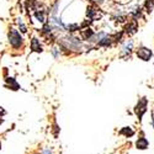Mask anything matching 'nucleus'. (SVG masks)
I'll list each match as a JSON object with an SVG mask.
<instances>
[{"label":"nucleus","mask_w":154,"mask_h":154,"mask_svg":"<svg viewBox=\"0 0 154 154\" xmlns=\"http://www.w3.org/2000/svg\"><path fill=\"white\" fill-rule=\"evenodd\" d=\"M59 46L63 49H72V51H79L83 47L82 41L78 37L74 36H66L59 41Z\"/></svg>","instance_id":"obj_1"},{"label":"nucleus","mask_w":154,"mask_h":154,"mask_svg":"<svg viewBox=\"0 0 154 154\" xmlns=\"http://www.w3.org/2000/svg\"><path fill=\"white\" fill-rule=\"evenodd\" d=\"M8 40H9L10 46L14 48V49H20V47H22V45H23L22 36L20 35V32L17 30L12 29V27L8 32Z\"/></svg>","instance_id":"obj_2"},{"label":"nucleus","mask_w":154,"mask_h":154,"mask_svg":"<svg viewBox=\"0 0 154 154\" xmlns=\"http://www.w3.org/2000/svg\"><path fill=\"white\" fill-rule=\"evenodd\" d=\"M147 107H148V99L147 97H140L137 102V105L134 106V113L137 115L139 121L142 120L144 113L147 112Z\"/></svg>","instance_id":"obj_3"},{"label":"nucleus","mask_w":154,"mask_h":154,"mask_svg":"<svg viewBox=\"0 0 154 154\" xmlns=\"http://www.w3.org/2000/svg\"><path fill=\"white\" fill-rule=\"evenodd\" d=\"M80 36H82V38L84 41H89V42H95L96 41V33L90 27H86V29L82 30Z\"/></svg>","instance_id":"obj_4"},{"label":"nucleus","mask_w":154,"mask_h":154,"mask_svg":"<svg viewBox=\"0 0 154 154\" xmlns=\"http://www.w3.org/2000/svg\"><path fill=\"white\" fill-rule=\"evenodd\" d=\"M152 56H153V52H152L149 48H147V47H139V48L137 49V57H138L139 59L144 60V62L149 60V59L152 58Z\"/></svg>","instance_id":"obj_5"},{"label":"nucleus","mask_w":154,"mask_h":154,"mask_svg":"<svg viewBox=\"0 0 154 154\" xmlns=\"http://www.w3.org/2000/svg\"><path fill=\"white\" fill-rule=\"evenodd\" d=\"M5 88H8L9 90H12V91H17V90L21 89V86L16 82V79L11 78V76H6L5 78Z\"/></svg>","instance_id":"obj_6"},{"label":"nucleus","mask_w":154,"mask_h":154,"mask_svg":"<svg viewBox=\"0 0 154 154\" xmlns=\"http://www.w3.org/2000/svg\"><path fill=\"white\" fill-rule=\"evenodd\" d=\"M30 48H31V52H36V53H42V52H43L42 45L40 43V40H38V38H36V37H32Z\"/></svg>","instance_id":"obj_7"},{"label":"nucleus","mask_w":154,"mask_h":154,"mask_svg":"<svg viewBox=\"0 0 154 154\" xmlns=\"http://www.w3.org/2000/svg\"><path fill=\"white\" fill-rule=\"evenodd\" d=\"M137 30H138V23H137L136 20H133V21H130V22L126 25L125 33L126 35H133V33L137 32Z\"/></svg>","instance_id":"obj_8"},{"label":"nucleus","mask_w":154,"mask_h":154,"mask_svg":"<svg viewBox=\"0 0 154 154\" xmlns=\"http://www.w3.org/2000/svg\"><path fill=\"white\" fill-rule=\"evenodd\" d=\"M149 147V142H148V139L144 138V137H139L137 140H136V148L139 149V150H146L148 149Z\"/></svg>","instance_id":"obj_9"},{"label":"nucleus","mask_w":154,"mask_h":154,"mask_svg":"<svg viewBox=\"0 0 154 154\" xmlns=\"http://www.w3.org/2000/svg\"><path fill=\"white\" fill-rule=\"evenodd\" d=\"M120 134L125 136L127 138H131V137L134 136V131H133V128H131V127H123V128L120 130Z\"/></svg>","instance_id":"obj_10"},{"label":"nucleus","mask_w":154,"mask_h":154,"mask_svg":"<svg viewBox=\"0 0 154 154\" xmlns=\"http://www.w3.org/2000/svg\"><path fill=\"white\" fill-rule=\"evenodd\" d=\"M97 15H99V14H97V11H96L94 8L88 6V9H86V16H88L89 19H90V20H95ZM99 16H100V15H99Z\"/></svg>","instance_id":"obj_11"},{"label":"nucleus","mask_w":154,"mask_h":154,"mask_svg":"<svg viewBox=\"0 0 154 154\" xmlns=\"http://www.w3.org/2000/svg\"><path fill=\"white\" fill-rule=\"evenodd\" d=\"M132 46H133V43H132V41H130V43H127V45L123 47L122 52H121V56H122V57H125V56H130L131 52H132Z\"/></svg>","instance_id":"obj_12"},{"label":"nucleus","mask_w":154,"mask_h":154,"mask_svg":"<svg viewBox=\"0 0 154 154\" xmlns=\"http://www.w3.org/2000/svg\"><path fill=\"white\" fill-rule=\"evenodd\" d=\"M35 17L40 22H45V20H46V12L43 10H35Z\"/></svg>","instance_id":"obj_13"},{"label":"nucleus","mask_w":154,"mask_h":154,"mask_svg":"<svg viewBox=\"0 0 154 154\" xmlns=\"http://www.w3.org/2000/svg\"><path fill=\"white\" fill-rule=\"evenodd\" d=\"M66 29H68V31H70V32H74V31L80 30V26L78 23H70L68 26H66Z\"/></svg>","instance_id":"obj_14"},{"label":"nucleus","mask_w":154,"mask_h":154,"mask_svg":"<svg viewBox=\"0 0 154 154\" xmlns=\"http://www.w3.org/2000/svg\"><path fill=\"white\" fill-rule=\"evenodd\" d=\"M154 8V0H146V9L148 12H152Z\"/></svg>","instance_id":"obj_15"},{"label":"nucleus","mask_w":154,"mask_h":154,"mask_svg":"<svg viewBox=\"0 0 154 154\" xmlns=\"http://www.w3.org/2000/svg\"><path fill=\"white\" fill-rule=\"evenodd\" d=\"M132 15H133L134 20H137L138 17L142 16V11H140V9H139V8H138V9H134V11L132 12Z\"/></svg>","instance_id":"obj_16"},{"label":"nucleus","mask_w":154,"mask_h":154,"mask_svg":"<svg viewBox=\"0 0 154 154\" xmlns=\"http://www.w3.org/2000/svg\"><path fill=\"white\" fill-rule=\"evenodd\" d=\"M19 27H20V31L22 33H26L27 32V29H26V26H25V23L22 21H19Z\"/></svg>","instance_id":"obj_17"},{"label":"nucleus","mask_w":154,"mask_h":154,"mask_svg":"<svg viewBox=\"0 0 154 154\" xmlns=\"http://www.w3.org/2000/svg\"><path fill=\"white\" fill-rule=\"evenodd\" d=\"M52 131H53V133H54V137H57L60 130H59V127H58V126L54 123V125H53V130H52Z\"/></svg>","instance_id":"obj_18"},{"label":"nucleus","mask_w":154,"mask_h":154,"mask_svg":"<svg viewBox=\"0 0 154 154\" xmlns=\"http://www.w3.org/2000/svg\"><path fill=\"white\" fill-rule=\"evenodd\" d=\"M5 115H6V111L2 107V106H0V117H3V116H5Z\"/></svg>","instance_id":"obj_19"},{"label":"nucleus","mask_w":154,"mask_h":154,"mask_svg":"<svg viewBox=\"0 0 154 154\" xmlns=\"http://www.w3.org/2000/svg\"><path fill=\"white\" fill-rule=\"evenodd\" d=\"M52 53H53V56H54L56 58L58 57V51H57V48H53V49H52Z\"/></svg>","instance_id":"obj_20"},{"label":"nucleus","mask_w":154,"mask_h":154,"mask_svg":"<svg viewBox=\"0 0 154 154\" xmlns=\"http://www.w3.org/2000/svg\"><path fill=\"white\" fill-rule=\"evenodd\" d=\"M43 154H52V150H51V149H45Z\"/></svg>","instance_id":"obj_21"},{"label":"nucleus","mask_w":154,"mask_h":154,"mask_svg":"<svg viewBox=\"0 0 154 154\" xmlns=\"http://www.w3.org/2000/svg\"><path fill=\"white\" fill-rule=\"evenodd\" d=\"M3 122H4V120H0V125H2Z\"/></svg>","instance_id":"obj_22"},{"label":"nucleus","mask_w":154,"mask_h":154,"mask_svg":"<svg viewBox=\"0 0 154 154\" xmlns=\"http://www.w3.org/2000/svg\"><path fill=\"white\" fill-rule=\"evenodd\" d=\"M153 128H154V117H153Z\"/></svg>","instance_id":"obj_23"},{"label":"nucleus","mask_w":154,"mask_h":154,"mask_svg":"<svg viewBox=\"0 0 154 154\" xmlns=\"http://www.w3.org/2000/svg\"><path fill=\"white\" fill-rule=\"evenodd\" d=\"M0 149H2V142H0Z\"/></svg>","instance_id":"obj_24"}]
</instances>
